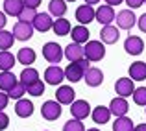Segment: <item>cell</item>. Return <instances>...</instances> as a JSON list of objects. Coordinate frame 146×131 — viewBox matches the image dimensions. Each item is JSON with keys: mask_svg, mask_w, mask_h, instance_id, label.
I'll return each instance as SVG.
<instances>
[{"mask_svg": "<svg viewBox=\"0 0 146 131\" xmlns=\"http://www.w3.org/2000/svg\"><path fill=\"white\" fill-rule=\"evenodd\" d=\"M83 50H85V59L91 61V63H98L106 56V48H104L102 41H89L83 46Z\"/></svg>", "mask_w": 146, "mask_h": 131, "instance_id": "obj_1", "label": "cell"}, {"mask_svg": "<svg viewBox=\"0 0 146 131\" xmlns=\"http://www.w3.org/2000/svg\"><path fill=\"white\" fill-rule=\"evenodd\" d=\"M43 57L50 65H59V61L65 57V52L57 43H46L43 46Z\"/></svg>", "mask_w": 146, "mask_h": 131, "instance_id": "obj_2", "label": "cell"}, {"mask_svg": "<svg viewBox=\"0 0 146 131\" xmlns=\"http://www.w3.org/2000/svg\"><path fill=\"white\" fill-rule=\"evenodd\" d=\"M41 114H43L44 120L48 122H54L61 116V103L57 100H46L41 107Z\"/></svg>", "mask_w": 146, "mask_h": 131, "instance_id": "obj_3", "label": "cell"}, {"mask_svg": "<svg viewBox=\"0 0 146 131\" xmlns=\"http://www.w3.org/2000/svg\"><path fill=\"white\" fill-rule=\"evenodd\" d=\"M115 21H117V26L120 30H131L137 22V17H135V13H133V9H122V11L117 13Z\"/></svg>", "mask_w": 146, "mask_h": 131, "instance_id": "obj_4", "label": "cell"}, {"mask_svg": "<svg viewBox=\"0 0 146 131\" xmlns=\"http://www.w3.org/2000/svg\"><path fill=\"white\" fill-rule=\"evenodd\" d=\"M70 114L76 120H83L91 114V105L87 100H74L70 105Z\"/></svg>", "mask_w": 146, "mask_h": 131, "instance_id": "obj_5", "label": "cell"}, {"mask_svg": "<svg viewBox=\"0 0 146 131\" xmlns=\"http://www.w3.org/2000/svg\"><path fill=\"white\" fill-rule=\"evenodd\" d=\"M63 79H65V70L59 65H50L46 70H44V81L48 85H59Z\"/></svg>", "mask_w": 146, "mask_h": 131, "instance_id": "obj_6", "label": "cell"}, {"mask_svg": "<svg viewBox=\"0 0 146 131\" xmlns=\"http://www.w3.org/2000/svg\"><path fill=\"white\" fill-rule=\"evenodd\" d=\"M115 92H117L120 98H128L135 92V85H133L131 78H118L115 83Z\"/></svg>", "mask_w": 146, "mask_h": 131, "instance_id": "obj_7", "label": "cell"}, {"mask_svg": "<svg viewBox=\"0 0 146 131\" xmlns=\"http://www.w3.org/2000/svg\"><path fill=\"white\" fill-rule=\"evenodd\" d=\"M56 100L61 103V105H72V102L76 100V92L72 87L68 85H59L56 91Z\"/></svg>", "mask_w": 146, "mask_h": 131, "instance_id": "obj_8", "label": "cell"}, {"mask_svg": "<svg viewBox=\"0 0 146 131\" xmlns=\"http://www.w3.org/2000/svg\"><path fill=\"white\" fill-rule=\"evenodd\" d=\"M63 52H65V57H67L70 63H78V61H82L83 57H85V50H83V46L78 44V43L67 44Z\"/></svg>", "mask_w": 146, "mask_h": 131, "instance_id": "obj_9", "label": "cell"}, {"mask_svg": "<svg viewBox=\"0 0 146 131\" xmlns=\"http://www.w3.org/2000/svg\"><path fill=\"white\" fill-rule=\"evenodd\" d=\"M115 17H117V15H115V9L106 4V6H100L96 9V17H94V21H98L102 26H109L111 22L115 21Z\"/></svg>", "mask_w": 146, "mask_h": 131, "instance_id": "obj_10", "label": "cell"}, {"mask_svg": "<svg viewBox=\"0 0 146 131\" xmlns=\"http://www.w3.org/2000/svg\"><path fill=\"white\" fill-rule=\"evenodd\" d=\"M118 37H120V32H118V28L113 26V24L104 26V28L100 30V41H102L104 44H115L118 41Z\"/></svg>", "mask_w": 146, "mask_h": 131, "instance_id": "obj_11", "label": "cell"}, {"mask_svg": "<svg viewBox=\"0 0 146 131\" xmlns=\"http://www.w3.org/2000/svg\"><path fill=\"white\" fill-rule=\"evenodd\" d=\"M32 26H33V30H37V32H41V33L52 30V26H54L52 15H50V13H37L35 21L32 22Z\"/></svg>", "mask_w": 146, "mask_h": 131, "instance_id": "obj_12", "label": "cell"}, {"mask_svg": "<svg viewBox=\"0 0 146 131\" xmlns=\"http://www.w3.org/2000/svg\"><path fill=\"white\" fill-rule=\"evenodd\" d=\"M124 50L129 54V56H139L144 50V41L137 35H129L128 39L124 41Z\"/></svg>", "mask_w": 146, "mask_h": 131, "instance_id": "obj_13", "label": "cell"}, {"mask_svg": "<svg viewBox=\"0 0 146 131\" xmlns=\"http://www.w3.org/2000/svg\"><path fill=\"white\" fill-rule=\"evenodd\" d=\"M94 17H96V11L93 9V6H87L85 4V6H80L78 9H76V21H78L82 26L93 22Z\"/></svg>", "mask_w": 146, "mask_h": 131, "instance_id": "obj_14", "label": "cell"}, {"mask_svg": "<svg viewBox=\"0 0 146 131\" xmlns=\"http://www.w3.org/2000/svg\"><path fill=\"white\" fill-rule=\"evenodd\" d=\"M13 35H15V39H19V41H28V39H32V35H33V26L32 24H26V22H17V24L13 26Z\"/></svg>", "mask_w": 146, "mask_h": 131, "instance_id": "obj_15", "label": "cell"}, {"mask_svg": "<svg viewBox=\"0 0 146 131\" xmlns=\"http://www.w3.org/2000/svg\"><path fill=\"white\" fill-rule=\"evenodd\" d=\"M83 76H85V70L80 67V63H70L67 68H65V79L76 83V81H82Z\"/></svg>", "mask_w": 146, "mask_h": 131, "instance_id": "obj_16", "label": "cell"}, {"mask_svg": "<svg viewBox=\"0 0 146 131\" xmlns=\"http://www.w3.org/2000/svg\"><path fill=\"white\" fill-rule=\"evenodd\" d=\"M128 109H129V105H128V102H126V98H113L111 100V103H109V111H111V114H115V116H126V113H128Z\"/></svg>", "mask_w": 146, "mask_h": 131, "instance_id": "obj_17", "label": "cell"}, {"mask_svg": "<svg viewBox=\"0 0 146 131\" xmlns=\"http://www.w3.org/2000/svg\"><path fill=\"white\" fill-rule=\"evenodd\" d=\"M83 79H85V83L89 87H98V85H102V81H104V72L96 67H91L89 70L85 72Z\"/></svg>", "mask_w": 146, "mask_h": 131, "instance_id": "obj_18", "label": "cell"}, {"mask_svg": "<svg viewBox=\"0 0 146 131\" xmlns=\"http://www.w3.org/2000/svg\"><path fill=\"white\" fill-rule=\"evenodd\" d=\"M15 113H17V116H21V118L32 116L33 114V103L30 102V100H26V98L17 100V103H15Z\"/></svg>", "mask_w": 146, "mask_h": 131, "instance_id": "obj_19", "label": "cell"}, {"mask_svg": "<svg viewBox=\"0 0 146 131\" xmlns=\"http://www.w3.org/2000/svg\"><path fill=\"white\" fill-rule=\"evenodd\" d=\"M91 116H93L94 124H107L111 118V111L109 107H104V105H98L91 111Z\"/></svg>", "mask_w": 146, "mask_h": 131, "instance_id": "obj_20", "label": "cell"}, {"mask_svg": "<svg viewBox=\"0 0 146 131\" xmlns=\"http://www.w3.org/2000/svg\"><path fill=\"white\" fill-rule=\"evenodd\" d=\"M70 33H72V43H78V44H83V43H89V30L85 28V26H82V24H78V26H74V28L70 30Z\"/></svg>", "mask_w": 146, "mask_h": 131, "instance_id": "obj_21", "label": "cell"}, {"mask_svg": "<svg viewBox=\"0 0 146 131\" xmlns=\"http://www.w3.org/2000/svg\"><path fill=\"white\" fill-rule=\"evenodd\" d=\"M129 78L133 81H143V79H146V63H143V61L131 63V67H129Z\"/></svg>", "mask_w": 146, "mask_h": 131, "instance_id": "obj_22", "label": "cell"}, {"mask_svg": "<svg viewBox=\"0 0 146 131\" xmlns=\"http://www.w3.org/2000/svg\"><path fill=\"white\" fill-rule=\"evenodd\" d=\"M22 9H24V2L22 0H4V13L6 15L19 17Z\"/></svg>", "mask_w": 146, "mask_h": 131, "instance_id": "obj_23", "label": "cell"}, {"mask_svg": "<svg viewBox=\"0 0 146 131\" xmlns=\"http://www.w3.org/2000/svg\"><path fill=\"white\" fill-rule=\"evenodd\" d=\"M17 78H15L13 72H0V91L2 92H9L11 89L17 85Z\"/></svg>", "mask_w": 146, "mask_h": 131, "instance_id": "obj_24", "label": "cell"}, {"mask_svg": "<svg viewBox=\"0 0 146 131\" xmlns=\"http://www.w3.org/2000/svg\"><path fill=\"white\" fill-rule=\"evenodd\" d=\"M17 57L9 52V50H0V70L2 72H9L15 67Z\"/></svg>", "mask_w": 146, "mask_h": 131, "instance_id": "obj_25", "label": "cell"}, {"mask_svg": "<svg viewBox=\"0 0 146 131\" xmlns=\"http://www.w3.org/2000/svg\"><path fill=\"white\" fill-rule=\"evenodd\" d=\"M52 30H54V33H56V35L65 37V35H68V33H70L72 26H70V22H68L67 19H63V17H61V19H56V21H54Z\"/></svg>", "mask_w": 146, "mask_h": 131, "instance_id": "obj_26", "label": "cell"}, {"mask_svg": "<svg viewBox=\"0 0 146 131\" xmlns=\"http://www.w3.org/2000/svg\"><path fill=\"white\" fill-rule=\"evenodd\" d=\"M48 9H50V15H54L56 19H61L67 13V2L65 0H50Z\"/></svg>", "mask_w": 146, "mask_h": 131, "instance_id": "obj_27", "label": "cell"}, {"mask_svg": "<svg viewBox=\"0 0 146 131\" xmlns=\"http://www.w3.org/2000/svg\"><path fill=\"white\" fill-rule=\"evenodd\" d=\"M35 50L33 48H21L17 54V61L21 65H33V61H35Z\"/></svg>", "mask_w": 146, "mask_h": 131, "instance_id": "obj_28", "label": "cell"}, {"mask_svg": "<svg viewBox=\"0 0 146 131\" xmlns=\"http://www.w3.org/2000/svg\"><path fill=\"white\" fill-rule=\"evenodd\" d=\"M37 79H39V72H37L35 68H32V67H26L24 70L21 72V83H24V87L35 83Z\"/></svg>", "mask_w": 146, "mask_h": 131, "instance_id": "obj_29", "label": "cell"}, {"mask_svg": "<svg viewBox=\"0 0 146 131\" xmlns=\"http://www.w3.org/2000/svg\"><path fill=\"white\" fill-rule=\"evenodd\" d=\"M133 129H135V126H133L131 118L128 116H118L113 124V131H133Z\"/></svg>", "mask_w": 146, "mask_h": 131, "instance_id": "obj_30", "label": "cell"}, {"mask_svg": "<svg viewBox=\"0 0 146 131\" xmlns=\"http://www.w3.org/2000/svg\"><path fill=\"white\" fill-rule=\"evenodd\" d=\"M15 43V35L13 32H6V30H2L0 32V50H9L11 46Z\"/></svg>", "mask_w": 146, "mask_h": 131, "instance_id": "obj_31", "label": "cell"}, {"mask_svg": "<svg viewBox=\"0 0 146 131\" xmlns=\"http://www.w3.org/2000/svg\"><path fill=\"white\" fill-rule=\"evenodd\" d=\"M35 17H37V11L35 9H32V7H26L24 6V9L21 11V15H19V22H26V24H32L33 21H35Z\"/></svg>", "mask_w": 146, "mask_h": 131, "instance_id": "obj_32", "label": "cell"}, {"mask_svg": "<svg viewBox=\"0 0 146 131\" xmlns=\"http://www.w3.org/2000/svg\"><path fill=\"white\" fill-rule=\"evenodd\" d=\"M63 131H85V126H83V122H82V120L70 118L68 122H65Z\"/></svg>", "mask_w": 146, "mask_h": 131, "instance_id": "obj_33", "label": "cell"}, {"mask_svg": "<svg viewBox=\"0 0 146 131\" xmlns=\"http://www.w3.org/2000/svg\"><path fill=\"white\" fill-rule=\"evenodd\" d=\"M131 96H133V102H135L137 105L146 107V87H137Z\"/></svg>", "mask_w": 146, "mask_h": 131, "instance_id": "obj_34", "label": "cell"}, {"mask_svg": "<svg viewBox=\"0 0 146 131\" xmlns=\"http://www.w3.org/2000/svg\"><path fill=\"white\" fill-rule=\"evenodd\" d=\"M26 91H28V94H32V96H41V94H44V83L41 81V79H37L35 83H32V85L26 87Z\"/></svg>", "mask_w": 146, "mask_h": 131, "instance_id": "obj_35", "label": "cell"}, {"mask_svg": "<svg viewBox=\"0 0 146 131\" xmlns=\"http://www.w3.org/2000/svg\"><path fill=\"white\" fill-rule=\"evenodd\" d=\"M22 94H26V87H24V83H21V81L7 92V96H9V98H15V100H21Z\"/></svg>", "mask_w": 146, "mask_h": 131, "instance_id": "obj_36", "label": "cell"}, {"mask_svg": "<svg viewBox=\"0 0 146 131\" xmlns=\"http://www.w3.org/2000/svg\"><path fill=\"white\" fill-rule=\"evenodd\" d=\"M7 126H9V116L4 111H0V131H4Z\"/></svg>", "mask_w": 146, "mask_h": 131, "instance_id": "obj_37", "label": "cell"}, {"mask_svg": "<svg viewBox=\"0 0 146 131\" xmlns=\"http://www.w3.org/2000/svg\"><path fill=\"white\" fill-rule=\"evenodd\" d=\"M7 102H9V96H7V92H2V91H0V111L6 109Z\"/></svg>", "mask_w": 146, "mask_h": 131, "instance_id": "obj_38", "label": "cell"}, {"mask_svg": "<svg viewBox=\"0 0 146 131\" xmlns=\"http://www.w3.org/2000/svg\"><path fill=\"white\" fill-rule=\"evenodd\" d=\"M124 2L129 6V9H137V7H141L144 4V0H124Z\"/></svg>", "mask_w": 146, "mask_h": 131, "instance_id": "obj_39", "label": "cell"}, {"mask_svg": "<svg viewBox=\"0 0 146 131\" xmlns=\"http://www.w3.org/2000/svg\"><path fill=\"white\" fill-rule=\"evenodd\" d=\"M26 7H32V9H37L41 6V0H22Z\"/></svg>", "mask_w": 146, "mask_h": 131, "instance_id": "obj_40", "label": "cell"}, {"mask_svg": "<svg viewBox=\"0 0 146 131\" xmlns=\"http://www.w3.org/2000/svg\"><path fill=\"white\" fill-rule=\"evenodd\" d=\"M137 24H139V30L143 33H146V13L144 15H141L139 17V21H137Z\"/></svg>", "mask_w": 146, "mask_h": 131, "instance_id": "obj_41", "label": "cell"}, {"mask_svg": "<svg viewBox=\"0 0 146 131\" xmlns=\"http://www.w3.org/2000/svg\"><path fill=\"white\" fill-rule=\"evenodd\" d=\"M6 13H4V11H0V32H2L4 30V26H6Z\"/></svg>", "mask_w": 146, "mask_h": 131, "instance_id": "obj_42", "label": "cell"}, {"mask_svg": "<svg viewBox=\"0 0 146 131\" xmlns=\"http://www.w3.org/2000/svg\"><path fill=\"white\" fill-rule=\"evenodd\" d=\"M122 2H124V0H106V4L111 6V7H113V6H120Z\"/></svg>", "mask_w": 146, "mask_h": 131, "instance_id": "obj_43", "label": "cell"}, {"mask_svg": "<svg viewBox=\"0 0 146 131\" xmlns=\"http://www.w3.org/2000/svg\"><path fill=\"white\" fill-rule=\"evenodd\" d=\"M133 131H146V124H139V126H135V129Z\"/></svg>", "mask_w": 146, "mask_h": 131, "instance_id": "obj_44", "label": "cell"}, {"mask_svg": "<svg viewBox=\"0 0 146 131\" xmlns=\"http://www.w3.org/2000/svg\"><path fill=\"white\" fill-rule=\"evenodd\" d=\"M98 2H100V0H85L87 6H93V4H98Z\"/></svg>", "mask_w": 146, "mask_h": 131, "instance_id": "obj_45", "label": "cell"}, {"mask_svg": "<svg viewBox=\"0 0 146 131\" xmlns=\"http://www.w3.org/2000/svg\"><path fill=\"white\" fill-rule=\"evenodd\" d=\"M85 131H100L98 128H91V129H85Z\"/></svg>", "mask_w": 146, "mask_h": 131, "instance_id": "obj_46", "label": "cell"}, {"mask_svg": "<svg viewBox=\"0 0 146 131\" xmlns=\"http://www.w3.org/2000/svg\"><path fill=\"white\" fill-rule=\"evenodd\" d=\"M67 2H76V0H67Z\"/></svg>", "mask_w": 146, "mask_h": 131, "instance_id": "obj_47", "label": "cell"}, {"mask_svg": "<svg viewBox=\"0 0 146 131\" xmlns=\"http://www.w3.org/2000/svg\"><path fill=\"white\" fill-rule=\"evenodd\" d=\"M144 2H146V0H144Z\"/></svg>", "mask_w": 146, "mask_h": 131, "instance_id": "obj_48", "label": "cell"}]
</instances>
